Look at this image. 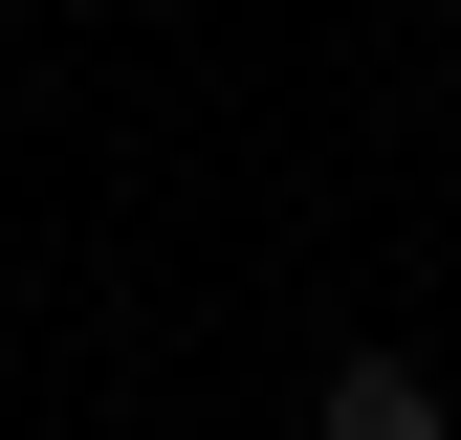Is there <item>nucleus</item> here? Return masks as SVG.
I'll return each instance as SVG.
<instances>
[{
	"label": "nucleus",
	"instance_id": "1",
	"mask_svg": "<svg viewBox=\"0 0 461 440\" xmlns=\"http://www.w3.org/2000/svg\"><path fill=\"white\" fill-rule=\"evenodd\" d=\"M308 440H439V397H418L395 353H352V374H330V418H308Z\"/></svg>",
	"mask_w": 461,
	"mask_h": 440
}]
</instances>
